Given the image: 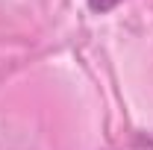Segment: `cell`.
<instances>
[{
	"label": "cell",
	"instance_id": "cell-1",
	"mask_svg": "<svg viewBox=\"0 0 153 150\" xmlns=\"http://www.w3.org/2000/svg\"><path fill=\"white\" fill-rule=\"evenodd\" d=\"M118 3H121V0H88V9H91L94 15H106V12H112Z\"/></svg>",
	"mask_w": 153,
	"mask_h": 150
}]
</instances>
